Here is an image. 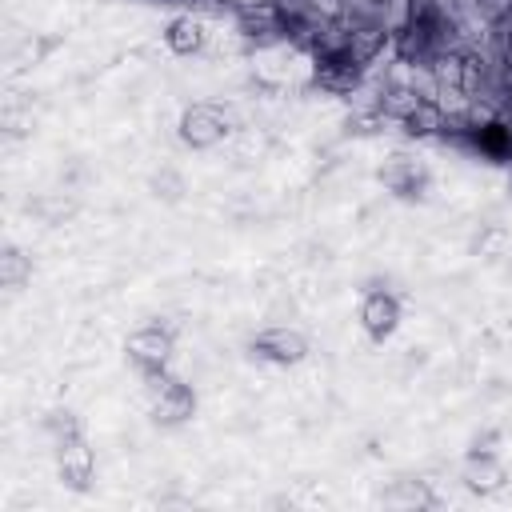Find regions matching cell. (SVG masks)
Listing matches in <instances>:
<instances>
[{
    "mask_svg": "<svg viewBox=\"0 0 512 512\" xmlns=\"http://www.w3.org/2000/svg\"><path fill=\"white\" fill-rule=\"evenodd\" d=\"M128 360L140 368V376H160L172 364V332L160 324H144L140 332L128 336Z\"/></svg>",
    "mask_w": 512,
    "mask_h": 512,
    "instance_id": "6da1fadb",
    "label": "cell"
},
{
    "mask_svg": "<svg viewBox=\"0 0 512 512\" xmlns=\"http://www.w3.org/2000/svg\"><path fill=\"white\" fill-rule=\"evenodd\" d=\"M228 136V112L220 104H192L180 112V140L192 144V148H216L220 140Z\"/></svg>",
    "mask_w": 512,
    "mask_h": 512,
    "instance_id": "7a4b0ae2",
    "label": "cell"
},
{
    "mask_svg": "<svg viewBox=\"0 0 512 512\" xmlns=\"http://www.w3.org/2000/svg\"><path fill=\"white\" fill-rule=\"evenodd\" d=\"M148 388H152V412H156V420L180 424V420L192 416L196 396H192L188 384H180V380H172L168 372H160V376H148Z\"/></svg>",
    "mask_w": 512,
    "mask_h": 512,
    "instance_id": "3957f363",
    "label": "cell"
},
{
    "mask_svg": "<svg viewBox=\"0 0 512 512\" xmlns=\"http://www.w3.org/2000/svg\"><path fill=\"white\" fill-rule=\"evenodd\" d=\"M396 324H400V300H396L392 292H384V288H372V292L360 300V328H364L376 344H384V340L396 332Z\"/></svg>",
    "mask_w": 512,
    "mask_h": 512,
    "instance_id": "277c9868",
    "label": "cell"
},
{
    "mask_svg": "<svg viewBox=\"0 0 512 512\" xmlns=\"http://www.w3.org/2000/svg\"><path fill=\"white\" fill-rule=\"evenodd\" d=\"M252 352L260 360H272V364H296V360H304L308 340L296 328H268L252 340Z\"/></svg>",
    "mask_w": 512,
    "mask_h": 512,
    "instance_id": "5b68a950",
    "label": "cell"
},
{
    "mask_svg": "<svg viewBox=\"0 0 512 512\" xmlns=\"http://www.w3.org/2000/svg\"><path fill=\"white\" fill-rule=\"evenodd\" d=\"M164 44H168L176 56H192V52H200V48L208 44V28H204V20L192 16V12L172 16L168 28H164Z\"/></svg>",
    "mask_w": 512,
    "mask_h": 512,
    "instance_id": "8992f818",
    "label": "cell"
},
{
    "mask_svg": "<svg viewBox=\"0 0 512 512\" xmlns=\"http://www.w3.org/2000/svg\"><path fill=\"white\" fill-rule=\"evenodd\" d=\"M464 484H468L472 492L488 496V492L504 488V464H500L492 452H472L468 464H464Z\"/></svg>",
    "mask_w": 512,
    "mask_h": 512,
    "instance_id": "52a82bcc",
    "label": "cell"
},
{
    "mask_svg": "<svg viewBox=\"0 0 512 512\" xmlns=\"http://www.w3.org/2000/svg\"><path fill=\"white\" fill-rule=\"evenodd\" d=\"M60 476L72 488H88V480H92V456H88V448L80 440L60 444Z\"/></svg>",
    "mask_w": 512,
    "mask_h": 512,
    "instance_id": "ba28073f",
    "label": "cell"
},
{
    "mask_svg": "<svg viewBox=\"0 0 512 512\" xmlns=\"http://www.w3.org/2000/svg\"><path fill=\"white\" fill-rule=\"evenodd\" d=\"M28 276H32V260L16 244H8L4 256H0V280H4V288H20Z\"/></svg>",
    "mask_w": 512,
    "mask_h": 512,
    "instance_id": "9c48e42d",
    "label": "cell"
},
{
    "mask_svg": "<svg viewBox=\"0 0 512 512\" xmlns=\"http://www.w3.org/2000/svg\"><path fill=\"white\" fill-rule=\"evenodd\" d=\"M432 500H436V496L424 492V484H416V480H404V488L388 496V504H408V508H412V504H432Z\"/></svg>",
    "mask_w": 512,
    "mask_h": 512,
    "instance_id": "30bf717a",
    "label": "cell"
}]
</instances>
